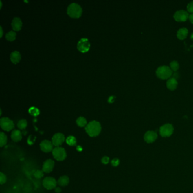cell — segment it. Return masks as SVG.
<instances>
[{"label":"cell","mask_w":193,"mask_h":193,"mask_svg":"<svg viewBox=\"0 0 193 193\" xmlns=\"http://www.w3.org/2000/svg\"><path fill=\"white\" fill-rule=\"evenodd\" d=\"M109 161V158L108 156H104L102 159V162L104 164H108Z\"/></svg>","instance_id":"4dcf8cb0"},{"label":"cell","mask_w":193,"mask_h":193,"mask_svg":"<svg viewBox=\"0 0 193 193\" xmlns=\"http://www.w3.org/2000/svg\"><path fill=\"white\" fill-rule=\"evenodd\" d=\"M157 137V134L154 131H148L144 135V139L148 143H152L154 142Z\"/></svg>","instance_id":"8fae6325"},{"label":"cell","mask_w":193,"mask_h":193,"mask_svg":"<svg viewBox=\"0 0 193 193\" xmlns=\"http://www.w3.org/2000/svg\"><path fill=\"white\" fill-rule=\"evenodd\" d=\"M102 126L100 124L96 121H92L89 122L86 127V131L90 137H96L101 132Z\"/></svg>","instance_id":"6da1fadb"},{"label":"cell","mask_w":193,"mask_h":193,"mask_svg":"<svg viewBox=\"0 0 193 193\" xmlns=\"http://www.w3.org/2000/svg\"><path fill=\"white\" fill-rule=\"evenodd\" d=\"M111 164H112V166H113V167H117L120 164V160L119 159H117V158H115L114 159H113L111 161Z\"/></svg>","instance_id":"f546056e"},{"label":"cell","mask_w":193,"mask_h":193,"mask_svg":"<svg viewBox=\"0 0 193 193\" xmlns=\"http://www.w3.org/2000/svg\"><path fill=\"white\" fill-rule=\"evenodd\" d=\"M21 59V55L19 52L15 51H14L10 54V60L14 64H17L20 61Z\"/></svg>","instance_id":"2e32d148"},{"label":"cell","mask_w":193,"mask_h":193,"mask_svg":"<svg viewBox=\"0 0 193 193\" xmlns=\"http://www.w3.org/2000/svg\"><path fill=\"white\" fill-rule=\"evenodd\" d=\"M76 122L79 127H84L87 126V120L83 117H79L77 120Z\"/></svg>","instance_id":"ffe728a7"},{"label":"cell","mask_w":193,"mask_h":193,"mask_svg":"<svg viewBox=\"0 0 193 193\" xmlns=\"http://www.w3.org/2000/svg\"><path fill=\"white\" fill-rule=\"evenodd\" d=\"M189 14L183 10H180L177 11L174 15V18L177 22H183L186 21L188 18H189Z\"/></svg>","instance_id":"9c48e42d"},{"label":"cell","mask_w":193,"mask_h":193,"mask_svg":"<svg viewBox=\"0 0 193 193\" xmlns=\"http://www.w3.org/2000/svg\"><path fill=\"white\" fill-rule=\"evenodd\" d=\"M78 49L82 53L89 51L90 48V43L87 38H82L77 44Z\"/></svg>","instance_id":"8992f818"},{"label":"cell","mask_w":193,"mask_h":193,"mask_svg":"<svg viewBox=\"0 0 193 193\" xmlns=\"http://www.w3.org/2000/svg\"><path fill=\"white\" fill-rule=\"evenodd\" d=\"M58 184L61 186H67L69 183V179L66 176H61L58 180Z\"/></svg>","instance_id":"d6986e66"},{"label":"cell","mask_w":193,"mask_h":193,"mask_svg":"<svg viewBox=\"0 0 193 193\" xmlns=\"http://www.w3.org/2000/svg\"><path fill=\"white\" fill-rule=\"evenodd\" d=\"M16 34L15 32H14V31H10L6 34V38L8 40L12 41H14L16 38Z\"/></svg>","instance_id":"44dd1931"},{"label":"cell","mask_w":193,"mask_h":193,"mask_svg":"<svg viewBox=\"0 0 193 193\" xmlns=\"http://www.w3.org/2000/svg\"><path fill=\"white\" fill-rule=\"evenodd\" d=\"M11 138L13 141L15 142H19L22 139V133L18 130H14L12 133Z\"/></svg>","instance_id":"e0dca14e"},{"label":"cell","mask_w":193,"mask_h":193,"mask_svg":"<svg viewBox=\"0 0 193 193\" xmlns=\"http://www.w3.org/2000/svg\"><path fill=\"white\" fill-rule=\"evenodd\" d=\"M0 146L2 147L7 143V136L5 133L1 132L0 133Z\"/></svg>","instance_id":"7402d4cb"},{"label":"cell","mask_w":193,"mask_h":193,"mask_svg":"<svg viewBox=\"0 0 193 193\" xmlns=\"http://www.w3.org/2000/svg\"><path fill=\"white\" fill-rule=\"evenodd\" d=\"M187 10L189 13L193 14V1H191L187 6Z\"/></svg>","instance_id":"f1b7e54d"},{"label":"cell","mask_w":193,"mask_h":193,"mask_svg":"<svg viewBox=\"0 0 193 193\" xmlns=\"http://www.w3.org/2000/svg\"><path fill=\"white\" fill-rule=\"evenodd\" d=\"M66 141V143H67V144H69V146H75L76 144V143H77L76 138L73 136H69V137H67Z\"/></svg>","instance_id":"603a6c76"},{"label":"cell","mask_w":193,"mask_h":193,"mask_svg":"<svg viewBox=\"0 0 193 193\" xmlns=\"http://www.w3.org/2000/svg\"><path fill=\"white\" fill-rule=\"evenodd\" d=\"M17 126L19 129H21V130L25 129L27 126V122L26 120L22 119L18 121Z\"/></svg>","instance_id":"cb8c5ba5"},{"label":"cell","mask_w":193,"mask_h":193,"mask_svg":"<svg viewBox=\"0 0 193 193\" xmlns=\"http://www.w3.org/2000/svg\"><path fill=\"white\" fill-rule=\"evenodd\" d=\"M44 172L43 170H36L34 173V176H35V178L36 179H40L43 176H44Z\"/></svg>","instance_id":"4316f807"},{"label":"cell","mask_w":193,"mask_h":193,"mask_svg":"<svg viewBox=\"0 0 193 193\" xmlns=\"http://www.w3.org/2000/svg\"><path fill=\"white\" fill-rule=\"evenodd\" d=\"M67 14L74 18H79L82 14V8L81 6L76 3H72L70 4L67 9Z\"/></svg>","instance_id":"7a4b0ae2"},{"label":"cell","mask_w":193,"mask_h":193,"mask_svg":"<svg viewBox=\"0 0 193 193\" xmlns=\"http://www.w3.org/2000/svg\"><path fill=\"white\" fill-rule=\"evenodd\" d=\"M61 189L60 188H59V187H58V188H56V189H55V192L56 193H60L61 192Z\"/></svg>","instance_id":"836d02e7"},{"label":"cell","mask_w":193,"mask_h":193,"mask_svg":"<svg viewBox=\"0 0 193 193\" xmlns=\"http://www.w3.org/2000/svg\"><path fill=\"white\" fill-rule=\"evenodd\" d=\"M188 34V29L186 28H182L178 30L177 36L180 40H183L187 37Z\"/></svg>","instance_id":"ac0fdd59"},{"label":"cell","mask_w":193,"mask_h":193,"mask_svg":"<svg viewBox=\"0 0 193 193\" xmlns=\"http://www.w3.org/2000/svg\"><path fill=\"white\" fill-rule=\"evenodd\" d=\"M43 185L45 189L48 190H51L54 188H56L57 185V182L54 178L51 177H48L44 179V180L43 181Z\"/></svg>","instance_id":"ba28073f"},{"label":"cell","mask_w":193,"mask_h":193,"mask_svg":"<svg viewBox=\"0 0 193 193\" xmlns=\"http://www.w3.org/2000/svg\"><path fill=\"white\" fill-rule=\"evenodd\" d=\"M6 176L2 173H0V182L1 184H3L6 182Z\"/></svg>","instance_id":"83f0119b"},{"label":"cell","mask_w":193,"mask_h":193,"mask_svg":"<svg viewBox=\"0 0 193 193\" xmlns=\"http://www.w3.org/2000/svg\"><path fill=\"white\" fill-rule=\"evenodd\" d=\"M12 26L14 31H19L22 26V22L20 18L15 17L12 21Z\"/></svg>","instance_id":"5bb4252c"},{"label":"cell","mask_w":193,"mask_h":193,"mask_svg":"<svg viewBox=\"0 0 193 193\" xmlns=\"http://www.w3.org/2000/svg\"><path fill=\"white\" fill-rule=\"evenodd\" d=\"M170 67L172 70L176 71L179 69V64L176 61H173L170 63Z\"/></svg>","instance_id":"484cf974"},{"label":"cell","mask_w":193,"mask_h":193,"mask_svg":"<svg viewBox=\"0 0 193 193\" xmlns=\"http://www.w3.org/2000/svg\"><path fill=\"white\" fill-rule=\"evenodd\" d=\"M0 125L1 128L5 131H9L14 127L13 121L8 117H3L0 120Z\"/></svg>","instance_id":"5b68a950"},{"label":"cell","mask_w":193,"mask_h":193,"mask_svg":"<svg viewBox=\"0 0 193 193\" xmlns=\"http://www.w3.org/2000/svg\"><path fill=\"white\" fill-rule=\"evenodd\" d=\"M172 70L167 66H161L156 71L157 77L161 79H167L172 75Z\"/></svg>","instance_id":"3957f363"},{"label":"cell","mask_w":193,"mask_h":193,"mask_svg":"<svg viewBox=\"0 0 193 193\" xmlns=\"http://www.w3.org/2000/svg\"><path fill=\"white\" fill-rule=\"evenodd\" d=\"M54 166V162L51 159H48L46 160L43 166V171L47 173H50L53 169Z\"/></svg>","instance_id":"4fadbf2b"},{"label":"cell","mask_w":193,"mask_h":193,"mask_svg":"<svg viewBox=\"0 0 193 193\" xmlns=\"http://www.w3.org/2000/svg\"><path fill=\"white\" fill-rule=\"evenodd\" d=\"M189 19L192 23H193V14H191L189 15Z\"/></svg>","instance_id":"d6a6232c"},{"label":"cell","mask_w":193,"mask_h":193,"mask_svg":"<svg viewBox=\"0 0 193 193\" xmlns=\"http://www.w3.org/2000/svg\"><path fill=\"white\" fill-rule=\"evenodd\" d=\"M174 129L173 126L170 124H167L160 128V134L163 137H169L173 133Z\"/></svg>","instance_id":"52a82bcc"},{"label":"cell","mask_w":193,"mask_h":193,"mask_svg":"<svg viewBox=\"0 0 193 193\" xmlns=\"http://www.w3.org/2000/svg\"><path fill=\"white\" fill-rule=\"evenodd\" d=\"M28 112L31 115L34 116H38L39 113H40L39 109L35 107V106H32V107L30 108V109L28 110Z\"/></svg>","instance_id":"d4e9b609"},{"label":"cell","mask_w":193,"mask_h":193,"mask_svg":"<svg viewBox=\"0 0 193 193\" xmlns=\"http://www.w3.org/2000/svg\"><path fill=\"white\" fill-rule=\"evenodd\" d=\"M77 150L79 152H80V151H82V147H80V146H77Z\"/></svg>","instance_id":"d590c367"},{"label":"cell","mask_w":193,"mask_h":193,"mask_svg":"<svg viewBox=\"0 0 193 193\" xmlns=\"http://www.w3.org/2000/svg\"><path fill=\"white\" fill-rule=\"evenodd\" d=\"M54 158L57 161H63L66 157V153L64 148L60 147H56L52 151Z\"/></svg>","instance_id":"277c9868"},{"label":"cell","mask_w":193,"mask_h":193,"mask_svg":"<svg viewBox=\"0 0 193 193\" xmlns=\"http://www.w3.org/2000/svg\"><path fill=\"white\" fill-rule=\"evenodd\" d=\"M35 137H34V138H32V136H30L29 138H28V143L29 144H32L34 143V142H35Z\"/></svg>","instance_id":"1f68e13d"},{"label":"cell","mask_w":193,"mask_h":193,"mask_svg":"<svg viewBox=\"0 0 193 193\" xmlns=\"http://www.w3.org/2000/svg\"><path fill=\"white\" fill-rule=\"evenodd\" d=\"M177 81L174 78H171L169 79L167 82V87L170 90H174L177 88Z\"/></svg>","instance_id":"9a60e30c"},{"label":"cell","mask_w":193,"mask_h":193,"mask_svg":"<svg viewBox=\"0 0 193 193\" xmlns=\"http://www.w3.org/2000/svg\"><path fill=\"white\" fill-rule=\"evenodd\" d=\"M65 141V136L62 133H57L53 135L52 137V142L53 144L56 147H59L61 146Z\"/></svg>","instance_id":"30bf717a"},{"label":"cell","mask_w":193,"mask_h":193,"mask_svg":"<svg viewBox=\"0 0 193 193\" xmlns=\"http://www.w3.org/2000/svg\"><path fill=\"white\" fill-rule=\"evenodd\" d=\"M0 29H1V37H2V33H3L2 27H0Z\"/></svg>","instance_id":"8d00e7d4"},{"label":"cell","mask_w":193,"mask_h":193,"mask_svg":"<svg viewBox=\"0 0 193 193\" xmlns=\"http://www.w3.org/2000/svg\"><path fill=\"white\" fill-rule=\"evenodd\" d=\"M114 98H115V97H113V96H111L109 99H108V102H109V103H112L113 101H114Z\"/></svg>","instance_id":"e575fe53"},{"label":"cell","mask_w":193,"mask_h":193,"mask_svg":"<svg viewBox=\"0 0 193 193\" xmlns=\"http://www.w3.org/2000/svg\"><path fill=\"white\" fill-rule=\"evenodd\" d=\"M40 148L42 151L44 152H49L52 151H53V143L52 142H50L47 140H45L40 143Z\"/></svg>","instance_id":"7c38bea8"}]
</instances>
